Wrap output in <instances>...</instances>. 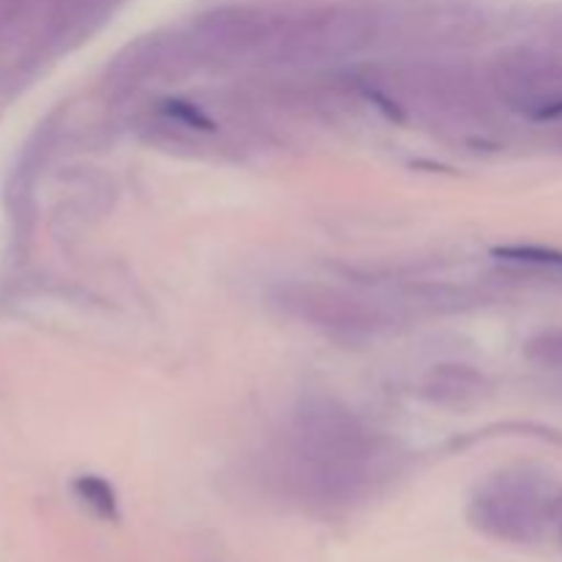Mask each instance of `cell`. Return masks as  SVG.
Returning <instances> with one entry per match:
<instances>
[{
  "label": "cell",
  "instance_id": "8",
  "mask_svg": "<svg viewBox=\"0 0 562 562\" xmlns=\"http://www.w3.org/2000/svg\"><path fill=\"white\" fill-rule=\"evenodd\" d=\"M75 494L82 499L91 514H97L99 519L115 521L119 519V499H115L113 486L108 481L97 475H82L75 481Z\"/></svg>",
  "mask_w": 562,
  "mask_h": 562
},
{
  "label": "cell",
  "instance_id": "1",
  "mask_svg": "<svg viewBox=\"0 0 562 562\" xmlns=\"http://www.w3.org/2000/svg\"><path fill=\"white\" fill-rule=\"evenodd\" d=\"M379 20L368 5H327L291 22L272 38L274 58L289 66L335 64L373 44Z\"/></svg>",
  "mask_w": 562,
  "mask_h": 562
},
{
  "label": "cell",
  "instance_id": "7",
  "mask_svg": "<svg viewBox=\"0 0 562 562\" xmlns=\"http://www.w3.org/2000/svg\"><path fill=\"white\" fill-rule=\"evenodd\" d=\"M497 261L510 263V267L521 269H541V272H558L562 274V252L552 247H536V245H510L494 250Z\"/></svg>",
  "mask_w": 562,
  "mask_h": 562
},
{
  "label": "cell",
  "instance_id": "3",
  "mask_svg": "<svg viewBox=\"0 0 562 562\" xmlns=\"http://www.w3.org/2000/svg\"><path fill=\"white\" fill-rule=\"evenodd\" d=\"M494 88L508 108L532 119L562 113V60L541 49L516 47L494 64Z\"/></svg>",
  "mask_w": 562,
  "mask_h": 562
},
{
  "label": "cell",
  "instance_id": "6",
  "mask_svg": "<svg viewBox=\"0 0 562 562\" xmlns=\"http://www.w3.org/2000/svg\"><path fill=\"white\" fill-rule=\"evenodd\" d=\"M483 379L470 366H439L426 382V393L439 404H464L481 395Z\"/></svg>",
  "mask_w": 562,
  "mask_h": 562
},
{
  "label": "cell",
  "instance_id": "9",
  "mask_svg": "<svg viewBox=\"0 0 562 562\" xmlns=\"http://www.w3.org/2000/svg\"><path fill=\"white\" fill-rule=\"evenodd\" d=\"M525 357L538 368L562 371V329H547L525 344Z\"/></svg>",
  "mask_w": 562,
  "mask_h": 562
},
{
  "label": "cell",
  "instance_id": "4",
  "mask_svg": "<svg viewBox=\"0 0 562 562\" xmlns=\"http://www.w3.org/2000/svg\"><path fill=\"white\" fill-rule=\"evenodd\" d=\"M278 36L269 14L252 5H220L192 25V49L209 60H234Z\"/></svg>",
  "mask_w": 562,
  "mask_h": 562
},
{
  "label": "cell",
  "instance_id": "5",
  "mask_svg": "<svg viewBox=\"0 0 562 562\" xmlns=\"http://www.w3.org/2000/svg\"><path fill=\"white\" fill-rule=\"evenodd\" d=\"M472 521L488 536L530 541L538 532V494L525 481H497L477 494L470 508Z\"/></svg>",
  "mask_w": 562,
  "mask_h": 562
},
{
  "label": "cell",
  "instance_id": "2",
  "mask_svg": "<svg viewBox=\"0 0 562 562\" xmlns=\"http://www.w3.org/2000/svg\"><path fill=\"white\" fill-rule=\"evenodd\" d=\"M278 305L296 322H305L324 333L344 335V338L373 335L387 322L376 302L333 289V285H285L278 294Z\"/></svg>",
  "mask_w": 562,
  "mask_h": 562
}]
</instances>
